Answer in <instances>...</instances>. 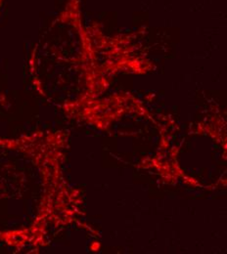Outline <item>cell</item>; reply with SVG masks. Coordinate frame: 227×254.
I'll return each instance as SVG.
<instances>
[{"instance_id": "6da1fadb", "label": "cell", "mask_w": 227, "mask_h": 254, "mask_svg": "<svg viewBox=\"0 0 227 254\" xmlns=\"http://www.w3.org/2000/svg\"><path fill=\"white\" fill-rule=\"evenodd\" d=\"M2 1H3V0H0V7H1V4H2Z\"/></svg>"}]
</instances>
